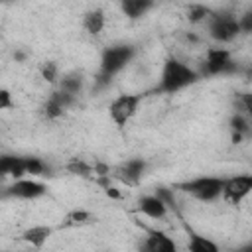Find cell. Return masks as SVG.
<instances>
[{"mask_svg": "<svg viewBox=\"0 0 252 252\" xmlns=\"http://www.w3.org/2000/svg\"><path fill=\"white\" fill-rule=\"evenodd\" d=\"M187 250H191V252H217L219 248H217L215 242L207 240L205 236H197V234H193L191 240L187 242Z\"/></svg>", "mask_w": 252, "mask_h": 252, "instance_id": "16", "label": "cell"}, {"mask_svg": "<svg viewBox=\"0 0 252 252\" xmlns=\"http://www.w3.org/2000/svg\"><path fill=\"white\" fill-rule=\"evenodd\" d=\"M156 195L167 205V209H169V207L175 209V199H173V193H171L169 189H165V187H158V189H156Z\"/></svg>", "mask_w": 252, "mask_h": 252, "instance_id": "25", "label": "cell"}, {"mask_svg": "<svg viewBox=\"0 0 252 252\" xmlns=\"http://www.w3.org/2000/svg\"><path fill=\"white\" fill-rule=\"evenodd\" d=\"M199 81V73L195 69H191L189 65H185L183 61L175 59V57H167L163 63V71H161V79L158 85V93H177L193 83Z\"/></svg>", "mask_w": 252, "mask_h": 252, "instance_id": "1", "label": "cell"}, {"mask_svg": "<svg viewBox=\"0 0 252 252\" xmlns=\"http://www.w3.org/2000/svg\"><path fill=\"white\" fill-rule=\"evenodd\" d=\"M136 55V49L128 43H120V45H112V47H106L102 51V57H100V71H98V85L104 87L108 85V81L118 73L122 71Z\"/></svg>", "mask_w": 252, "mask_h": 252, "instance_id": "2", "label": "cell"}, {"mask_svg": "<svg viewBox=\"0 0 252 252\" xmlns=\"http://www.w3.org/2000/svg\"><path fill=\"white\" fill-rule=\"evenodd\" d=\"M39 73H41V79H43V81H47V83H57L59 67H57L55 61H45V63H41Z\"/></svg>", "mask_w": 252, "mask_h": 252, "instance_id": "20", "label": "cell"}, {"mask_svg": "<svg viewBox=\"0 0 252 252\" xmlns=\"http://www.w3.org/2000/svg\"><path fill=\"white\" fill-rule=\"evenodd\" d=\"M59 89L61 91H65V93H69V94H79L81 93V89H83V79H81V75L79 73H67V75H63L61 79H59Z\"/></svg>", "mask_w": 252, "mask_h": 252, "instance_id": "15", "label": "cell"}, {"mask_svg": "<svg viewBox=\"0 0 252 252\" xmlns=\"http://www.w3.org/2000/svg\"><path fill=\"white\" fill-rule=\"evenodd\" d=\"M49 236H51V228H49V226H45V224L32 226V228H28V230L22 234V238H24L28 244L35 246V248H41Z\"/></svg>", "mask_w": 252, "mask_h": 252, "instance_id": "14", "label": "cell"}, {"mask_svg": "<svg viewBox=\"0 0 252 252\" xmlns=\"http://www.w3.org/2000/svg\"><path fill=\"white\" fill-rule=\"evenodd\" d=\"M209 33L219 43L232 41L240 33L236 16L230 14V12H211V16H209Z\"/></svg>", "mask_w": 252, "mask_h": 252, "instance_id": "3", "label": "cell"}, {"mask_svg": "<svg viewBox=\"0 0 252 252\" xmlns=\"http://www.w3.org/2000/svg\"><path fill=\"white\" fill-rule=\"evenodd\" d=\"M104 24H106V16L102 10L94 8V10H89L83 14V28L87 33L91 35H98L102 30H104Z\"/></svg>", "mask_w": 252, "mask_h": 252, "instance_id": "12", "label": "cell"}, {"mask_svg": "<svg viewBox=\"0 0 252 252\" xmlns=\"http://www.w3.org/2000/svg\"><path fill=\"white\" fill-rule=\"evenodd\" d=\"M250 191H252V175H236V177L224 179L220 195L224 197V201L238 205Z\"/></svg>", "mask_w": 252, "mask_h": 252, "instance_id": "8", "label": "cell"}, {"mask_svg": "<svg viewBox=\"0 0 252 252\" xmlns=\"http://www.w3.org/2000/svg\"><path fill=\"white\" fill-rule=\"evenodd\" d=\"M43 114H45V118H49V120H55V118H59V116H63V112H65V108L61 106V104H57L53 98H47V102L43 104Z\"/></svg>", "mask_w": 252, "mask_h": 252, "instance_id": "22", "label": "cell"}, {"mask_svg": "<svg viewBox=\"0 0 252 252\" xmlns=\"http://www.w3.org/2000/svg\"><path fill=\"white\" fill-rule=\"evenodd\" d=\"M185 39H187V41H191V43H197V41H199V37H197V35H193V33H187V35H185Z\"/></svg>", "mask_w": 252, "mask_h": 252, "instance_id": "28", "label": "cell"}, {"mask_svg": "<svg viewBox=\"0 0 252 252\" xmlns=\"http://www.w3.org/2000/svg\"><path fill=\"white\" fill-rule=\"evenodd\" d=\"M67 220H69L71 224H85V222L91 220V215H89L87 211H73V213H69Z\"/></svg>", "mask_w": 252, "mask_h": 252, "instance_id": "24", "label": "cell"}, {"mask_svg": "<svg viewBox=\"0 0 252 252\" xmlns=\"http://www.w3.org/2000/svg\"><path fill=\"white\" fill-rule=\"evenodd\" d=\"M18 159H20L18 156H10V154L0 156V179H2L4 175H10V171H12V167L16 165Z\"/></svg>", "mask_w": 252, "mask_h": 252, "instance_id": "23", "label": "cell"}, {"mask_svg": "<svg viewBox=\"0 0 252 252\" xmlns=\"http://www.w3.org/2000/svg\"><path fill=\"white\" fill-rule=\"evenodd\" d=\"M230 71H234V61H232L230 51L224 47H209L205 65H203V73L220 75V73H230Z\"/></svg>", "mask_w": 252, "mask_h": 252, "instance_id": "6", "label": "cell"}, {"mask_svg": "<svg viewBox=\"0 0 252 252\" xmlns=\"http://www.w3.org/2000/svg\"><path fill=\"white\" fill-rule=\"evenodd\" d=\"M140 102H142V94H120L108 106L110 120L116 126H126L134 118V114L138 112Z\"/></svg>", "mask_w": 252, "mask_h": 252, "instance_id": "5", "label": "cell"}, {"mask_svg": "<svg viewBox=\"0 0 252 252\" xmlns=\"http://www.w3.org/2000/svg\"><path fill=\"white\" fill-rule=\"evenodd\" d=\"M146 171V161L142 158H134V159H128L120 169H118V177L122 181H126L128 185H136L142 175Z\"/></svg>", "mask_w": 252, "mask_h": 252, "instance_id": "10", "label": "cell"}, {"mask_svg": "<svg viewBox=\"0 0 252 252\" xmlns=\"http://www.w3.org/2000/svg\"><path fill=\"white\" fill-rule=\"evenodd\" d=\"M152 6H154V0H120V8L130 20L142 18Z\"/></svg>", "mask_w": 252, "mask_h": 252, "instance_id": "13", "label": "cell"}, {"mask_svg": "<svg viewBox=\"0 0 252 252\" xmlns=\"http://www.w3.org/2000/svg\"><path fill=\"white\" fill-rule=\"evenodd\" d=\"M230 128L232 132H240V134H248L250 132V122H248V114H242V112H236L232 114L230 118Z\"/></svg>", "mask_w": 252, "mask_h": 252, "instance_id": "19", "label": "cell"}, {"mask_svg": "<svg viewBox=\"0 0 252 252\" xmlns=\"http://www.w3.org/2000/svg\"><path fill=\"white\" fill-rule=\"evenodd\" d=\"M24 165H26V175H45V171H49V167L39 159V158H24Z\"/></svg>", "mask_w": 252, "mask_h": 252, "instance_id": "18", "label": "cell"}, {"mask_svg": "<svg viewBox=\"0 0 252 252\" xmlns=\"http://www.w3.org/2000/svg\"><path fill=\"white\" fill-rule=\"evenodd\" d=\"M238 28H240V33H250L252 32V14L250 12H246L238 20Z\"/></svg>", "mask_w": 252, "mask_h": 252, "instance_id": "27", "label": "cell"}, {"mask_svg": "<svg viewBox=\"0 0 252 252\" xmlns=\"http://www.w3.org/2000/svg\"><path fill=\"white\" fill-rule=\"evenodd\" d=\"M144 250H148V252H175V242L171 240V238H167L163 232H159V230H150L148 232V238H146V242H144V246H142Z\"/></svg>", "mask_w": 252, "mask_h": 252, "instance_id": "11", "label": "cell"}, {"mask_svg": "<svg viewBox=\"0 0 252 252\" xmlns=\"http://www.w3.org/2000/svg\"><path fill=\"white\" fill-rule=\"evenodd\" d=\"M222 183H224L222 177L207 175V177H197V179L185 181V183L179 185V189L189 193V195H193L199 201H215L217 197H220Z\"/></svg>", "mask_w": 252, "mask_h": 252, "instance_id": "4", "label": "cell"}, {"mask_svg": "<svg viewBox=\"0 0 252 252\" xmlns=\"http://www.w3.org/2000/svg\"><path fill=\"white\" fill-rule=\"evenodd\" d=\"M211 12H213V10H209V8L203 6V4H191V6L187 8V20H189L191 24H201V22L209 20Z\"/></svg>", "mask_w": 252, "mask_h": 252, "instance_id": "17", "label": "cell"}, {"mask_svg": "<svg viewBox=\"0 0 252 252\" xmlns=\"http://www.w3.org/2000/svg\"><path fill=\"white\" fill-rule=\"evenodd\" d=\"M47 193V185L35 179H16L10 187H6L0 197H18V199H37Z\"/></svg>", "mask_w": 252, "mask_h": 252, "instance_id": "7", "label": "cell"}, {"mask_svg": "<svg viewBox=\"0 0 252 252\" xmlns=\"http://www.w3.org/2000/svg\"><path fill=\"white\" fill-rule=\"evenodd\" d=\"M8 108H14L12 93L6 89H0V110H8Z\"/></svg>", "mask_w": 252, "mask_h": 252, "instance_id": "26", "label": "cell"}, {"mask_svg": "<svg viewBox=\"0 0 252 252\" xmlns=\"http://www.w3.org/2000/svg\"><path fill=\"white\" fill-rule=\"evenodd\" d=\"M6 2H12V0H0V4H6Z\"/></svg>", "mask_w": 252, "mask_h": 252, "instance_id": "29", "label": "cell"}, {"mask_svg": "<svg viewBox=\"0 0 252 252\" xmlns=\"http://www.w3.org/2000/svg\"><path fill=\"white\" fill-rule=\"evenodd\" d=\"M67 169L71 171V173H75V175H81V177H89V175H93L94 171H93V165H89L87 161H83V159H73V161H69L67 163Z\"/></svg>", "mask_w": 252, "mask_h": 252, "instance_id": "21", "label": "cell"}, {"mask_svg": "<svg viewBox=\"0 0 252 252\" xmlns=\"http://www.w3.org/2000/svg\"><path fill=\"white\" fill-rule=\"evenodd\" d=\"M138 211L150 219H163L167 215V205L158 195H144L138 201Z\"/></svg>", "mask_w": 252, "mask_h": 252, "instance_id": "9", "label": "cell"}]
</instances>
